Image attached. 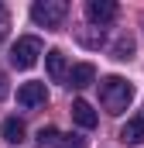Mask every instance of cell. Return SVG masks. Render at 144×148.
Wrapping results in <instances>:
<instances>
[{"label":"cell","instance_id":"obj_15","mask_svg":"<svg viewBox=\"0 0 144 148\" xmlns=\"http://www.w3.org/2000/svg\"><path fill=\"white\" fill-rule=\"evenodd\" d=\"M7 93H10V86H7V76L0 73V100H3V97H7Z\"/></svg>","mask_w":144,"mask_h":148},{"label":"cell","instance_id":"obj_10","mask_svg":"<svg viewBox=\"0 0 144 148\" xmlns=\"http://www.w3.org/2000/svg\"><path fill=\"white\" fill-rule=\"evenodd\" d=\"M24 134H28V131H24V124H21L17 117H7V121L0 124V138H3L7 145H21Z\"/></svg>","mask_w":144,"mask_h":148},{"label":"cell","instance_id":"obj_9","mask_svg":"<svg viewBox=\"0 0 144 148\" xmlns=\"http://www.w3.org/2000/svg\"><path fill=\"white\" fill-rule=\"evenodd\" d=\"M72 121H75L79 127H86V131L100 124V117H96V110H93V107H89L86 100H72Z\"/></svg>","mask_w":144,"mask_h":148},{"label":"cell","instance_id":"obj_1","mask_svg":"<svg viewBox=\"0 0 144 148\" xmlns=\"http://www.w3.org/2000/svg\"><path fill=\"white\" fill-rule=\"evenodd\" d=\"M134 100V86L124 76H107L100 83V103L107 107V114H124Z\"/></svg>","mask_w":144,"mask_h":148},{"label":"cell","instance_id":"obj_11","mask_svg":"<svg viewBox=\"0 0 144 148\" xmlns=\"http://www.w3.org/2000/svg\"><path fill=\"white\" fill-rule=\"evenodd\" d=\"M55 148H86V138H79V134H58Z\"/></svg>","mask_w":144,"mask_h":148},{"label":"cell","instance_id":"obj_2","mask_svg":"<svg viewBox=\"0 0 144 148\" xmlns=\"http://www.w3.org/2000/svg\"><path fill=\"white\" fill-rule=\"evenodd\" d=\"M65 14H69V3L65 0H38L35 7H31V21H35L38 28H58L65 21Z\"/></svg>","mask_w":144,"mask_h":148},{"label":"cell","instance_id":"obj_4","mask_svg":"<svg viewBox=\"0 0 144 148\" xmlns=\"http://www.w3.org/2000/svg\"><path fill=\"white\" fill-rule=\"evenodd\" d=\"M48 100V90H45V83H21L17 86V103L21 107H28V110H35Z\"/></svg>","mask_w":144,"mask_h":148},{"label":"cell","instance_id":"obj_12","mask_svg":"<svg viewBox=\"0 0 144 148\" xmlns=\"http://www.w3.org/2000/svg\"><path fill=\"white\" fill-rule=\"evenodd\" d=\"M130 52H134V41L130 38H120L113 45V59H130Z\"/></svg>","mask_w":144,"mask_h":148},{"label":"cell","instance_id":"obj_3","mask_svg":"<svg viewBox=\"0 0 144 148\" xmlns=\"http://www.w3.org/2000/svg\"><path fill=\"white\" fill-rule=\"evenodd\" d=\"M45 48H41V38L35 35H24V38H17L14 41V48H10V62L17 66V69H31L38 62V55H41Z\"/></svg>","mask_w":144,"mask_h":148},{"label":"cell","instance_id":"obj_8","mask_svg":"<svg viewBox=\"0 0 144 148\" xmlns=\"http://www.w3.org/2000/svg\"><path fill=\"white\" fill-rule=\"evenodd\" d=\"M65 79H69V86H75V90H86V86L96 79V66H93V62H79V66L69 69Z\"/></svg>","mask_w":144,"mask_h":148},{"label":"cell","instance_id":"obj_14","mask_svg":"<svg viewBox=\"0 0 144 148\" xmlns=\"http://www.w3.org/2000/svg\"><path fill=\"white\" fill-rule=\"evenodd\" d=\"M7 28H10V17H7V10H3V3H0V41L7 38Z\"/></svg>","mask_w":144,"mask_h":148},{"label":"cell","instance_id":"obj_7","mask_svg":"<svg viewBox=\"0 0 144 148\" xmlns=\"http://www.w3.org/2000/svg\"><path fill=\"white\" fill-rule=\"evenodd\" d=\"M120 141H124V145H141L144 141V110L134 114V117L120 127Z\"/></svg>","mask_w":144,"mask_h":148},{"label":"cell","instance_id":"obj_6","mask_svg":"<svg viewBox=\"0 0 144 148\" xmlns=\"http://www.w3.org/2000/svg\"><path fill=\"white\" fill-rule=\"evenodd\" d=\"M45 66H48V79H52V83H62V79L69 76V62H65V52H62V48H52V52L45 55Z\"/></svg>","mask_w":144,"mask_h":148},{"label":"cell","instance_id":"obj_13","mask_svg":"<svg viewBox=\"0 0 144 148\" xmlns=\"http://www.w3.org/2000/svg\"><path fill=\"white\" fill-rule=\"evenodd\" d=\"M35 141H38L41 148H45V145H55V141H58V131H55V127H41Z\"/></svg>","mask_w":144,"mask_h":148},{"label":"cell","instance_id":"obj_5","mask_svg":"<svg viewBox=\"0 0 144 148\" xmlns=\"http://www.w3.org/2000/svg\"><path fill=\"white\" fill-rule=\"evenodd\" d=\"M86 17L103 28V24H110V21L117 17V3H113V0H89V3H86Z\"/></svg>","mask_w":144,"mask_h":148}]
</instances>
